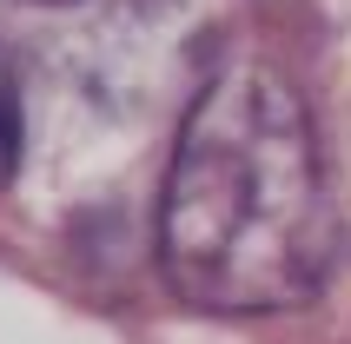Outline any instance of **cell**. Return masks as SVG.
<instances>
[{
	"instance_id": "cell-1",
	"label": "cell",
	"mask_w": 351,
	"mask_h": 344,
	"mask_svg": "<svg viewBox=\"0 0 351 344\" xmlns=\"http://www.w3.org/2000/svg\"><path fill=\"white\" fill-rule=\"evenodd\" d=\"M338 212L305 99L239 60L193 99L159 192V265L199 311L305 305L338 265Z\"/></svg>"
},
{
	"instance_id": "cell-2",
	"label": "cell",
	"mask_w": 351,
	"mask_h": 344,
	"mask_svg": "<svg viewBox=\"0 0 351 344\" xmlns=\"http://www.w3.org/2000/svg\"><path fill=\"white\" fill-rule=\"evenodd\" d=\"M20 166V93H14V73L0 66V186L14 179Z\"/></svg>"
}]
</instances>
